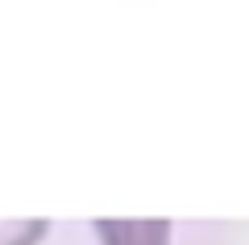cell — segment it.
I'll use <instances>...</instances> for the list:
<instances>
[{"label": "cell", "instance_id": "obj_1", "mask_svg": "<svg viewBox=\"0 0 249 245\" xmlns=\"http://www.w3.org/2000/svg\"><path fill=\"white\" fill-rule=\"evenodd\" d=\"M100 245H170V220H96Z\"/></svg>", "mask_w": 249, "mask_h": 245}, {"label": "cell", "instance_id": "obj_2", "mask_svg": "<svg viewBox=\"0 0 249 245\" xmlns=\"http://www.w3.org/2000/svg\"><path fill=\"white\" fill-rule=\"evenodd\" d=\"M46 220H0V245H42Z\"/></svg>", "mask_w": 249, "mask_h": 245}]
</instances>
